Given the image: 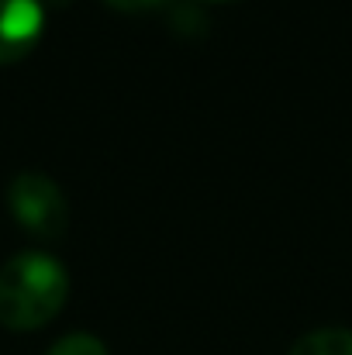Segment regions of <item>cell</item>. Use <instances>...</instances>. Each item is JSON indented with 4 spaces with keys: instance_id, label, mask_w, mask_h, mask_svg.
I'll return each instance as SVG.
<instances>
[{
    "instance_id": "obj_6",
    "label": "cell",
    "mask_w": 352,
    "mask_h": 355,
    "mask_svg": "<svg viewBox=\"0 0 352 355\" xmlns=\"http://www.w3.org/2000/svg\"><path fill=\"white\" fill-rule=\"evenodd\" d=\"M104 3L121 10V14H152V10H159L162 3H169V0H104Z\"/></svg>"
},
{
    "instance_id": "obj_7",
    "label": "cell",
    "mask_w": 352,
    "mask_h": 355,
    "mask_svg": "<svg viewBox=\"0 0 352 355\" xmlns=\"http://www.w3.org/2000/svg\"><path fill=\"white\" fill-rule=\"evenodd\" d=\"M215 3H228V0H215Z\"/></svg>"
},
{
    "instance_id": "obj_1",
    "label": "cell",
    "mask_w": 352,
    "mask_h": 355,
    "mask_svg": "<svg viewBox=\"0 0 352 355\" xmlns=\"http://www.w3.org/2000/svg\"><path fill=\"white\" fill-rule=\"evenodd\" d=\"M69 297V272L49 252H17L0 266V324L35 331L49 324Z\"/></svg>"
},
{
    "instance_id": "obj_5",
    "label": "cell",
    "mask_w": 352,
    "mask_h": 355,
    "mask_svg": "<svg viewBox=\"0 0 352 355\" xmlns=\"http://www.w3.org/2000/svg\"><path fill=\"white\" fill-rule=\"evenodd\" d=\"M45 355H108V345L90 331H73V335L59 338Z\"/></svg>"
},
{
    "instance_id": "obj_2",
    "label": "cell",
    "mask_w": 352,
    "mask_h": 355,
    "mask_svg": "<svg viewBox=\"0 0 352 355\" xmlns=\"http://www.w3.org/2000/svg\"><path fill=\"white\" fill-rule=\"evenodd\" d=\"M7 207L24 232L38 238H59L69 225V207L59 183L38 169H24L10 180Z\"/></svg>"
},
{
    "instance_id": "obj_4",
    "label": "cell",
    "mask_w": 352,
    "mask_h": 355,
    "mask_svg": "<svg viewBox=\"0 0 352 355\" xmlns=\"http://www.w3.org/2000/svg\"><path fill=\"white\" fill-rule=\"evenodd\" d=\"M290 355H352L349 328H318L294 342Z\"/></svg>"
},
{
    "instance_id": "obj_3",
    "label": "cell",
    "mask_w": 352,
    "mask_h": 355,
    "mask_svg": "<svg viewBox=\"0 0 352 355\" xmlns=\"http://www.w3.org/2000/svg\"><path fill=\"white\" fill-rule=\"evenodd\" d=\"M42 0H0V66L21 62L42 38Z\"/></svg>"
}]
</instances>
